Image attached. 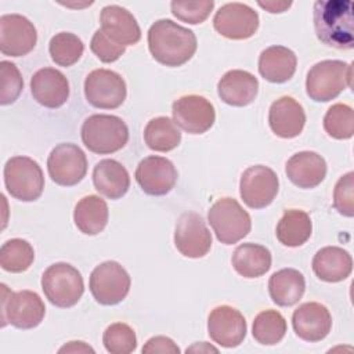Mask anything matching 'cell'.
<instances>
[{
	"label": "cell",
	"instance_id": "cell-42",
	"mask_svg": "<svg viewBox=\"0 0 354 354\" xmlns=\"http://www.w3.org/2000/svg\"><path fill=\"white\" fill-rule=\"evenodd\" d=\"M142 353H162V354H176L180 353L178 346L166 336H155L147 340L142 347Z\"/></svg>",
	"mask_w": 354,
	"mask_h": 354
},
{
	"label": "cell",
	"instance_id": "cell-9",
	"mask_svg": "<svg viewBox=\"0 0 354 354\" xmlns=\"http://www.w3.org/2000/svg\"><path fill=\"white\" fill-rule=\"evenodd\" d=\"M131 279L129 272L118 261H104L97 266L88 281L90 292L97 303L115 306L129 293Z\"/></svg>",
	"mask_w": 354,
	"mask_h": 354
},
{
	"label": "cell",
	"instance_id": "cell-28",
	"mask_svg": "<svg viewBox=\"0 0 354 354\" xmlns=\"http://www.w3.org/2000/svg\"><path fill=\"white\" fill-rule=\"evenodd\" d=\"M304 290L306 281L299 270L282 268L270 277V297L279 307H290L296 304L301 299Z\"/></svg>",
	"mask_w": 354,
	"mask_h": 354
},
{
	"label": "cell",
	"instance_id": "cell-30",
	"mask_svg": "<svg viewBox=\"0 0 354 354\" xmlns=\"http://www.w3.org/2000/svg\"><path fill=\"white\" fill-rule=\"evenodd\" d=\"M234 270L245 278H257L264 275L271 268L270 250L257 243L239 245L231 257Z\"/></svg>",
	"mask_w": 354,
	"mask_h": 354
},
{
	"label": "cell",
	"instance_id": "cell-25",
	"mask_svg": "<svg viewBox=\"0 0 354 354\" xmlns=\"http://www.w3.org/2000/svg\"><path fill=\"white\" fill-rule=\"evenodd\" d=\"M297 66L296 54L285 46H271L259 57V72L271 83H285L293 77Z\"/></svg>",
	"mask_w": 354,
	"mask_h": 354
},
{
	"label": "cell",
	"instance_id": "cell-35",
	"mask_svg": "<svg viewBox=\"0 0 354 354\" xmlns=\"http://www.w3.org/2000/svg\"><path fill=\"white\" fill-rule=\"evenodd\" d=\"M51 59L59 66H72L76 64L84 51V44L75 33L59 32L54 35L48 44Z\"/></svg>",
	"mask_w": 354,
	"mask_h": 354
},
{
	"label": "cell",
	"instance_id": "cell-13",
	"mask_svg": "<svg viewBox=\"0 0 354 354\" xmlns=\"http://www.w3.org/2000/svg\"><path fill=\"white\" fill-rule=\"evenodd\" d=\"M173 122L189 134L206 133L216 120L213 104L202 95L188 94L177 98L171 106Z\"/></svg>",
	"mask_w": 354,
	"mask_h": 354
},
{
	"label": "cell",
	"instance_id": "cell-21",
	"mask_svg": "<svg viewBox=\"0 0 354 354\" xmlns=\"http://www.w3.org/2000/svg\"><path fill=\"white\" fill-rule=\"evenodd\" d=\"M268 124L278 137L295 138L301 133L306 124L304 109L295 98L283 95L271 104Z\"/></svg>",
	"mask_w": 354,
	"mask_h": 354
},
{
	"label": "cell",
	"instance_id": "cell-5",
	"mask_svg": "<svg viewBox=\"0 0 354 354\" xmlns=\"http://www.w3.org/2000/svg\"><path fill=\"white\" fill-rule=\"evenodd\" d=\"M41 289L53 306L68 308L80 300L84 282L77 268L68 263H55L43 272Z\"/></svg>",
	"mask_w": 354,
	"mask_h": 354
},
{
	"label": "cell",
	"instance_id": "cell-8",
	"mask_svg": "<svg viewBox=\"0 0 354 354\" xmlns=\"http://www.w3.org/2000/svg\"><path fill=\"white\" fill-rule=\"evenodd\" d=\"M1 321L18 329L36 328L44 318L46 307L36 292L19 290L11 292L1 283Z\"/></svg>",
	"mask_w": 354,
	"mask_h": 354
},
{
	"label": "cell",
	"instance_id": "cell-36",
	"mask_svg": "<svg viewBox=\"0 0 354 354\" xmlns=\"http://www.w3.org/2000/svg\"><path fill=\"white\" fill-rule=\"evenodd\" d=\"M324 129L329 137L348 140L354 134V113L347 104L332 105L324 116Z\"/></svg>",
	"mask_w": 354,
	"mask_h": 354
},
{
	"label": "cell",
	"instance_id": "cell-17",
	"mask_svg": "<svg viewBox=\"0 0 354 354\" xmlns=\"http://www.w3.org/2000/svg\"><path fill=\"white\" fill-rule=\"evenodd\" d=\"M177 170L171 160L151 155L144 158L136 169V180L141 189L152 196L169 194L177 183Z\"/></svg>",
	"mask_w": 354,
	"mask_h": 354
},
{
	"label": "cell",
	"instance_id": "cell-38",
	"mask_svg": "<svg viewBox=\"0 0 354 354\" xmlns=\"http://www.w3.org/2000/svg\"><path fill=\"white\" fill-rule=\"evenodd\" d=\"M0 104H12L24 88V79L15 64L10 61L0 62Z\"/></svg>",
	"mask_w": 354,
	"mask_h": 354
},
{
	"label": "cell",
	"instance_id": "cell-33",
	"mask_svg": "<svg viewBox=\"0 0 354 354\" xmlns=\"http://www.w3.org/2000/svg\"><path fill=\"white\" fill-rule=\"evenodd\" d=\"M286 333V321L277 310H266L254 317L252 335L254 340L264 346L279 343Z\"/></svg>",
	"mask_w": 354,
	"mask_h": 354
},
{
	"label": "cell",
	"instance_id": "cell-14",
	"mask_svg": "<svg viewBox=\"0 0 354 354\" xmlns=\"http://www.w3.org/2000/svg\"><path fill=\"white\" fill-rule=\"evenodd\" d=\"M174 245L177 250L189 259H199L212 248V234L201 214L195 212L183 213L176 224Z\"/></svg>",
	"mask_w": 354,
	"mask_h": 354
},
{
	"label": "cell",
	"instance_id": "cell-19",
	"mask_svg": "<svg viewBox=\"0 0 354 354\" xmlns=\"http://www.w3.org/2000/svg\"><path fill=\"white\" fill-rule=\"evenodd\" d=\"M295 333L306 342H321L328 336L332 328V317L329 310L317 301L300 304L292 315Z\"/></svg>",
	"mask_w": 354,
	"mask_h": 354
},
{
	"label": "cell",
	"instance_id": "cell-40",
	"mask_svg": "<svg viewBox=\"0 0 354 354\" xmlns=\"http://www.w3.org/2000/svg\"><path fill=\"white\" fill-rule=\"evenodd\" d=\"M335 209L346 216H354V173L348 171L339 178L333 191Z\"/></svg>",
	"mask_w": 354,
	"mask_h": 354
},
{
	"label": "cell",
	"instance_id": "cell-45",
	"mask_svg": "<svg viewBox=\"0 0 354 354\" xmlns=\"http://www.w3.org/2000/svg\"><path fill=\"white\" fill-rule=\"evenodd\" d=\"M188 351H199V353H202V351H214V353H217L218 350H217L216 347L207 344L206 342H202V343H196V344H194L192 347L187 348V353H188Z\"/></svg>",
	"mask_w": 354,
	"mask_h": 354
},
{
	"label": "cell",
	"instance_id": "cell-20",
	"mask_svg": "<svg viewBox=\"0 0 354 354\" xmlns=\"http://www.w3.org/2000/svg\"><path fill=\"white\" fill-rule=\"evenodd\" d=\"M30 93L36 102L46 108H59L69 97V82L54 68H41L30 79Z\"/></svg>",
	"mask_w": 354,
	"mask_h": 354
},
{
	"label": "cell",
	"instance_id": "cell-34",
	"mask_svg": "<svg viewBox=\"0 0 354 354\" xmlns=\"http://www.w3.org/2000/svg\"><path fill=\"white\" fill-rule=\"evenodd\" d=\"M35 260L32 245L21 238H12L1 245L0 266L8 272H24Z\"/></svg>",
	"mask_w": 354,
	"mask_h": 354
},
{
	"label": "cell",
	"instance_id": "cell-24",
	"mask_svg": "<svg viewBox=\"0 0 354 354\" xmlns=\"http://www.w3.org/2000/svg\"><path fill=\"white\" fill-rule=\"evenodd\" d=\"M257 77L242 69L228 71L217 83L218 97L231 106H246L252 104L257 95Z\"/></svg>",
	"mask_w": 354,
	"mask_h": 354
},
{
	"label": "cell",
	"instance_id": "cell-39",
	"mask_svg": "<svg viewBox=\"0 0 354 354\" xmlns=\"http://www.w3.org/2000/svg\"><path fill=\"white\" fill-rule=\"evenodd\" d=\"M214 7L213 0H196V1H171V14L187 24L198 25L206 21Z\"/></svg>",
	"mask_w": 354,
	"mask_h": 354
},
{
	"label": "cell",
	"instance_id": "cell-7",
	"mask_svg": "<svg viewBox=\"0 0 354 354\" xmlns=\"http://www.w3.org/2000/svg\"><path fill=\"white\" fill-rule=\"evenodd\" d=\"M207 218L217 239L224 245L239 242L252 228L249 213L234 198L216 201L207 213Z\"/></svg>",
	"mask_w": 354,
	"mask_h": 354
},
{
	"label": "cell",
	"instance_id": "cell-22",
	"mask_svg": "<svg viewBox=\"0 0 354 354\" xmlns=\"http://www.w3.org/2000/svg\"><path fill=\"white\" fill-rule=\"evenodd\" d=\"M101 30L115 43L133 46L141 39V29L130 11L120 6H106L100 15Z\"/></svg>",
	"mask_w": 354,
	"mask_h": 354
},
{
	"label": "cell",
	"instance_id": "cell-12",
	"mask_svg": "<svg viewBox=\"0 0 354 354\" xmlns=\"http://www.w3.org/2000/svg\"><path fill=\"white\" fill-rule=\"evenodd\" d=\"M278 176L267 166L256 165L248 167L239 183V194L250 209L267 207L278 194Z\"/></svg>",
	"mask_w": 354,
	"mask_h": 354
},
{
	"label": "cell",
	"instance_id": "cell-44",
	"mask_svg": "<svg viewBox=\"0 0 354 354\" xmlns=\"http://www.w3.org/2000/svg\"><path fill=\"white\" fill-rule=\"evenodd\" d=\"M58 353H94V348L84 342H69L68 344L62 346Z\"/></svg>",
	"mask_w": 354,
	"mask_h": 354
},
{
	"label": "cell",
	"instance_id": "cell-2",
	"mask_svg": "<svg viewBox=\"0 0 354 354\" xmlns=\"http://www.w3.org/2000/svg\"><path fill=\"white\" fill-rule=\"evenodd\" d=\"M196 46L195 33L171 19H159L148 30L149 53L153 59L166 66H181L188 62Z\"/></svg>",
	"mask_w": 354,
	"mask_h": 354
},
{
	"label": "cell",
	"instance_id": "cell-26",
	"mask_svg": "<svg viewBox=\"0 0 354 354\" xmlns=\"http://www.w3.org/2000/svg\"><path fill=\"white\" fill-rule=\"evenodd\" d=\"M353 270L351 254L339 246H325L313 259L314 274L325 282L344 281Z\"/></svg>",
	"mask_w": 354,
	"mask_h": 354
},
{
	"label": "cell",
	"instance_id": "cell-4",
	"mask_svg": "<svg viewBox=\"0 0 354 354\" xmlns=\"http://www.w3.org/2000/svg\"><path fill=\"white\" fill-rule=\"evenodd\" d=\"M82 141L86 148L98 155L122 149L129 141L127 124L115 115L95 113L82 124Z\"/></svg>",
	"mask_w": 354,
	"mask_h": 354
},
{
	"label": "cell",
	"instance_id": "cell-3",
	"mask_svg": "<svg viewBox=\"0 0 354 354\" xmlns=\"http://www.w3.org/2000/svg\"><path fill=\"white\" fill-rule=\"evenodd\" d=\"M353 66L340 59L317 62L307 73L306 91L315 102L335 100L343 90L351 87Z\"/></svg>",
	"mask_w": 354,
	"mask_h": 354
},
{
	"label": "cell",
	"instance_id": "cell-1",
	"mask_svg": "<svg viewBox=\"0 0 354 354\" xmlns=\"http://www.w3.org/2000/svg\"><path fill=\"white\" fill-rule=\"evenodd\" d=\"M354 6L350 0H318L314 3V29L318 40L328 47H354Z\"/></svg>",
	"mask_w": 354,
	"mask_h": 354
},
{
	"label": "cell",
	"instance_id": "cell-31",
	"mask_svg": "<svg viewBox=\"0 0 354 354\" xmlns=\"http://www.w3.org/2000/svg\"><path fill=\"white\" fill-rule=\"evenodd\" d=\"M313 231V223L304 210H285L282 218L277 224V238L288 248L301 246L308 241Z\"/></svg>",
	"mask_w": 354,
	"mask_h": 354
},
{
	"label": "cell",
	"instance_id": "cell-10",
	"mask_svg": "<svg viewBox=\"0 0 354 354\" xmlns=\"http://www.w3.org/2000/svg\"><path fill=\"white\" fill-rule=\"evenodd\" d=\"M84 95L90 105L100 109L119 108L127 95L124 79L111 69H94L86 76Z\"/></svg>",
	"mask_w": 354,
	"mask_h": 354
},
{
	"label": "cell",
	"instance_id": "cell-23",
	"mask_svg": "<svg viewBox=\"0 0 354 354\" xmlns=\"http://www.w3.org/2000/svg\"><path fill=\"white\" fill-rule=\"evenodd\" d=\"M285 173L296 187L315 188L326 176V162L317 152L301 151L288 159Z\"/></svg>",
	"mask_w": 354,
	"mask_h": 354
},
{
	"label": "cell",
	"instance_id": "cell-32",
	"mask_svg": "<svg viewBox=\"0 0 354 354\" xmlns=\"http://www.w3.org/2000/svg\"><path fill=\"white\" fill-rule=\"evenodd\" d=\"M144 141L152 151L169 152L178 147L181 133L177 124L167 116L151 119L144 129Z\"/></svg>",
	"mask_w": 354,
	"mask_h": 354
},
{
	"label": "cell",
	"instance_id": "cell-41",
	"mask_svg": "<svg viewBox=\"0 0 354 354\" xmlns=\"http://www.w3.org/2000/svg\"><path fill=\"white\" fill-rule=\"evenodd\" d=\"M90 48L91 51L97 55V58L105 64H111L115 62L116 59H119L124 51L126 47L122 44L115 43L113 40H111L101 29H98L90 41Z\"/></svg>",
	"mask_w": 354,
	"mask_h": 354
},
{
	"label": "cell",
	"instance_id": "cell-37",
	"mask_svg": "<svg viewBox=\"0 0 354 354\" xmlns=\"http://www.w3.org/2000/svg\"><path fill=\"white\" fill-rule=\"evenodd\" d=\"M102 343L111 354H129L136 350L137 337L131 326L124 322H115L105 329Z\"/></svg>",
	"mask_w": 354,
	"mask_h": 354
},
{
	"label": "cell",
	"instance_id": "cell-29",
	"mask_svg": "<svg viewBox=\"0 0 354 354\" xmlns=\"http://www.w3.org/2000/svg\"><path fill=\"white\" fill-rule=\"evenodd\" d=\"M109 212L106 202L97 196L88 195L82 198L73 210V221L77 230L86 235L100 234L108 223Z\"/></svg>",
	"mask_w": 354,
	"mask_h": 354
},
{
	"label": "cell",
	"instance_id": "cell-11",
	"mask_svg": "<svg viewBox=\"0 0 354 354\" xmlns=\"http://www.w3.org/2000/svg\"><path fill=\"white\" fill-rule=\"evenodd\" d=\"M47 170L55 184L72 187L84 178L87 173V158L76 144H58L48 155Z\"/></svg>",
	"mask_w": 354,
	"mask_h": 354
},
{
	"label": "cell",
	"instance_id": "cell-15",
	"mask_svg": "<svg viewBox=\"0 0 354 354\" xmlns=\"http://www.w3.org/2000/svg\"><path fill=\"white\" fill-rule=\"evenodd\" d=\"M214 29L231 40L252 37L259 28V14L243 3H227L216 11Z\"/></svg>",
	"mask_w": 354,
	"mask_h": 354
},
{
	"label": "cell",
	"instance_id": "cell-16",
	"mask_svg": "<svg viewBox=\"0 0 354 354\" xmlns=\"http://www.w3.org/2000/svg\"><path fill=\"white\" fill-rule=\"evenodd\" d=\"M36 41V28L26 17L19 14L0 17V51L4 55H26L35 48Z\"/></svg>",
	"mask_w": 354,
	"mask_h": 354
},
{
	"label": "cell",
	"instance_id": "cell-27",
	"mask_svg": "<svg viewBox=\"0 0 354 354\" xmlns=\"http://www.w3.org/2000/svg\"><path fill=\"white\" fill-rule=\"evenodd\" d=\"M93 183L101 195L109 199H119L130 188V176L118 160L102 159L94 166Z\"/></svg>",
	"mask_w": 354,
	"mask_h": 354
},
{
	"label": "cell",
	"instance_id": "cell-43",
	"mask_svg": "<svg viewBox=\"0 0 354 354\" xmlns=\"http://www.w3.org/2000/svg\"><path fill=\"white\" fill-rule=\"evenodd\" d=\"M257 4H259L261 8L267 10L268 12L275 14V12H283V11H286V10L292 6V1H275V0H270V1H259Z\"/></svg>",
	"mask_w": 354,
	"mask_h": 354
},
{
	"label": "cell",
	"instance_id": "cell-18",
	"mask_svg": "<svg viewBox=\"0 0 354 354\" xmlns=\"http://www.w3.org/2000/svg\"><path fill=\"white\" fill-rule=\"evenodd\" d=\"M245 317L231 306H218L212 310L207 318L210 339L221 347L232 348L239 346L246 336Z\"/></svg>",
	"mask_w": 354,
	"mask_h": 354
},
{
	"label": "cell",
	"instance_id": "cell-6",
	"mask_svg": "<svg viewBox=\"0 0 354 354\" xmlns=\"http://www.w3.org/2000/svg\"><path fill=\"white\" fill-rule=\"evenodd\" d=\"M4 184L7 192L22 202L40 198L44 188V176L36 160L28 156H12L4 165Z\"/></svg>",
	"mask_w": 354,
	"mask_h": 354
}]
</instances>
